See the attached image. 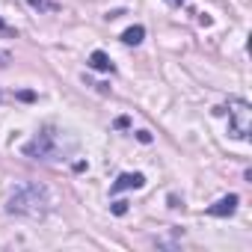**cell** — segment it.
I'll list each match as a JSON object with an SVG mask.
<instances>
[{
	"label": "cell",
	"mask_w": 252,
	"mask_h": 252,
	"mask_svg": "<svg viewBox=\"0 0 252 252\" xmlns=\"http://www.w3.org/2000/svg\"><path fill=\"white\" fill-rule=\"evenodd\" d=\"M6 211L9 214H18V217H30V220H42L48 211H51V193L45 184H36V181H27V184H18L9 199H6Z\"/></svg>",
	"instance_id": "1"
},
{
	"label": "cell",
	"mask_w": 252,
	"mask_h": 252,
	"mask_svg": "<svg viewBox=\"0 0 252 252\" xmlns=\"http://www.w3.org/2000/svg\"><path fill=\"white\" fill-rule=\"evenodd\" d=\"M21 152L27 158H36V160H63V155H65L63 137H60V131L54 128V125H45L30 143H24Z\"/></svg>",
	"instance_id": "2"
},
{
	"label": "cell",
	"mask_w": 252,
	"mask_h": 252,
	"mask_svg": "<svg viewBox=\"0 0 252 252\" xmlns=\"http://www.w3.org/2000/svg\"><path fill=\"white\" fill-rule=\"evenodd\" d=\"M228 134L234 140H249L252 134V107L243 98H228Z\"/></svg>",
	"instance_id": "3"
},
{
	"label": "cell",
	"mask_w": 252,
	"mask_h": 252,
	"mask_svg": "<svg viewBox=\"0 0 252 252\" xmlns=\"http://www.w3.org/2000/svg\"><path fill=\"white\" fill-rule=\"evenodd\" d=\"M146 184V175L143 172H122L116 178V184L110 187V193H122V190H140Z\"/></svg>",
	"instance_id": "4"
},
{
	"label": "cell",
	"mask_w": 252,
	"mask_h": 252,
	"mask_svg": "<svg viewBox=\"0 0 252 252\" xmlns=\"http://www.w3.org/2000/svg\"><path fill=\"white\" fill-rule=\"evenodd\" d=\"M237 196L234 193H228V196H222L220 202H214L211 208H208V217H231L234 211H237Z\"/></svg>",
	"instance_id": "5"
},
{
	"label": "cell",
	"mask_w": 252,
	"mask_h": 252,
	"mask_svg": "<svg viewBox=\"0 0 252 252\" xmlns=\"http://www.w3.org/2000/svg\"><path fill=\"white\" fill-rule=\"evenodd\" d=\"M89 68H95V71H113V63H110V57L104 51H92L89 54Z\"/></svg>",
	"instance_id": "6"
},
{
	"label": "cell",
	"mask_w": 252,
	"mask_h": 252,
	"mask_svg": "<svg viewBox=\"0 0 252 252\" xmlns=\"http://www.w3.org/2000/svg\"><path fill=\"white\" fill-rule=\"evenodd\" d=\"M143 36H146V27H140V24H137V27H128V30L122 33V42H125V45H140V42H143Z\"/></svg>",
	"instance_id": "7"
},
{
	"label": "cell",
	"mask_w": 252,
	"mask_h": 252,
	"mask_svg": "<svg viewBox=\"0 0 252 252\" xmlns=\"http://www.w3.org/2000/svg\"><path fill=\"white\" fill-rule=\"evenodd\" d=\"M27 3H30L33 9H42V12H57V9H60L57 3H51V0H27Z\"/></svg>",
	"instance_id": "8"
},
{
	"label": "cell",
	"mask_w": 252,
	"mask_h": 252,
	"mask_svg": "<svg viewBox=\"0 0 252 252\" xmlns=\"http://www.w3.org/2000/svg\"><path fill=\"white\" fill-rule=\"evenodd\" d=\"M113 214H116V217L128 214V202H113Z\"/></svg>",
	"instance_id": "9"
},
{
	"label": "cell",
	"mask_w": 252,
	"mask_h": 252,
	"mask_svg": "<svg viewBox=\"0 0 252 252\" xmlns=\"http://www.w3.org/2000/svg\"><path fill=\"white\" fill-rule=\"evenodd\" d=\"M137 140H140V143H152V134H149V131H140Z\"/></svg>",
	"instance_id": "10"
},
{
	"label": "cell",
	"mask_w": 252,
	"mask_h": 252,
	"mask_svg": "<svg viewBox=\"0 0 252 252\" xmlns=\"http://www.w3.org/2000/svg\"><path fill=\"white\" fill-rule=\"evenodd\" d=\"M18 98H21V101H33L36 95H33V92H18Z\"/></svg>",
	"instance_id": "11"
},
{
	"label": "cell",
	"mask_w": 252,
	"mask_h": 252,
	"mask_svg": "<svg viewBox=\"0 0 252 252\" xmlns=\"http://www.w3.org/2000/svg\"><path fill=\"white\" fill-rule=\"evenodd\" d=\"M0 33H9V36H12V27H9V24H3V21H0Z\"/></svg>",
	"instance_id": "12"
},
{
	"label": "cell",
	"mask_w": 252,
	"mask_h": 252,
	"mask_svg": "<svg viewBox=\"0 0 252 252\" xmlns=\"http://www.w3.org/2000/svg\"><path fill=\"white\" fill-rule=\"evenodd\" d=\"M166 3H169V6H184L187 0H166Z\"/></svg>",
	"instance_id": "13"
}]
</instances>
